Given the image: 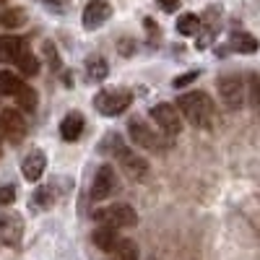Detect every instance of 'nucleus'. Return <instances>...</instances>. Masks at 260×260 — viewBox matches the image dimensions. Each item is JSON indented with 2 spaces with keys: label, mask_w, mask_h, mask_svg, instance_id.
Segmentation results:
<instances>
[{
  "label": "nucleus",
  "mask_w": 260,
  "mask_h": 260,
  "mask_svg": "<svg viewBox=\"0 0 260 260\" xmlns=\"http://www.w3.org/2000/svg\"><path fill=\"white\" fill-rule=\"evenodd\" d=\"M0 24L8 26V29H18V26H24L26 24V13L24 8H8L0 13Z\"/></svg>",
  "instance_id": "21"
},
{
  "label": "nucleus",
  "mask_w": 260,
  "mask_h": 260,
  "mask_svg": "<svg viewBox=\"0 0 260 260\" xmlns=\"http://www.w3.org/2000/svg\"><path fill=\"white\" fill-rule=\"evenodd\" d=\"M16 96V104H18V110H24V112H34L37 110V91L31 89V86H26V83H21V89L13 94Z\"/></svg>",
  "instance_id": "19"
},
{
  "label": "nucleus",
  "mask_w": 260,
  "mask_h": 260,
  "mask_svg": "<svg viewBox=\"0 0 260 260\" xmlns=\"http://www.w3.org/2000/svg\"><path fill=\"white\" fill-rule=\"evenodd\" d=\"M156 3H159V8H161V11L172 13V11H177V8H180L182 0H156Z\"/></svg>",
  "instance_id": "30"
},
{
  "label": "nucleus",
  "mask_w": 260,
  "mask_h": 260,
  "mask_svg": "<svg viewBox=\"0 0 260 260\" xmlns=\"http://www.w3.org/2000/svg\"><path fill=\"white\" fill-rule=\"evenodd\" d=\"M115 187H117V172L110 164L99 167L96 169V177H94V185H91V198L94 201L110 198V195L115 192Z\"/></svg>",
  "instance_id": "9"
},
{
  "label": "nucleus",
  "mask_w": 260,
  "mask_h": 260,
  "mask_svg": "<svg viewBox=\"0 0 260 260\" xmlns=\"http://www.w3.org/2000/svg\"><path fill=\"white\" fill-rule=\"evenodd\" d=\"M13 201H16V187L13 185L0 187V206H11Z\"/></svg>",
  "instance_id": "27"
},
{
  "label": "nucleus",
  "mask_w": 260,
  "mask_h": 260,
  "mask_svg": "<svg viewBox=\"0 0 260 260\" xmlns=\"http://www.w3.org/2000/svg\"><path fill=\"white\" fill-rule=\"evenodd\" d=\"M127 136L133 141L138 148H146V151H164L167 148V141L156 133V130H151L143 120L133 117L127 122Z\"/></svg>",
  "instance_id": "5"
},
{
  "label": "nucleus",
  "mask_w": 260,
  "mask_h": 260,
  "mask_svg": "<svg viewBox=\"0 0 260 260\" xmlns=\"http://www.w3.org/2000/svg\"><path fill=\"white\" fill-rule=\"evenodd\" d=\"M216 89H219V96H221L226 110H232V112L242 110L245 96H247V83L242 81V76L224 73V76H219V81H216Z\"/></svg>",
  "instance_id": "2"
},
{
  "label": "nucleus",
  "mask_w": 260,
  "mask_h": 260,
  "mask_svg": "<svg viewBox=\"0 0 260 260\" xmlns=\"http://www.w3.org/2000/svg\"><path fill=\"white\" fill-rule=\"evenodd\" d=\"M0 136L11 143H18L26 136V122L18 110H3V115H0Z\"/></svg>",
  "instance_id": "8"
},
{
  "label": "nucleus",
  "mask_w": 260,
  "mask_h": 260,
  "mask_svg": "<svg viewBox=\"0 0 260 260\" xmlns=\"http://www.w3.org/2000/svg\"><path fill=\"white\" fill-rule=\"evenodd\" d=\"M229 45H232V50L234 52H242V55H252V52H257V39L252 37V34H247V31H234L232 34V39H229Z\"/></svg>",
  "instance_id": "16"
},
{
  "label": "nucleus",
  "mask_w": 260,
  "mask_h": 260,
  "mask_svg": "<svg viewBox=\"0 0 260 260\" xmlns=\"http://www.w3.org/2000/svg\"><path fill=\"white\" fill-rule=\"evenodd\" d=\"M16 68H18L21 73H24V76H37V73H39V60L26 50L24 55H21V57L16 60Z\"/></svg>",
  "instance_id": "23"
},
{
  "label": "nucleus",
  "mask_w": 260,
  "mask_h": 260,
  "mask_svg": "<svg viewBox=\"0 0 260 260\" xmlns=\"http://www.w3.org/2000/svg\"><path fill=\"white\" fill-rule=\"evenodd\" d=\"M6 11V0H0V13H3Z\"/></svg>",
  "instance_id": "31"
},
{
  "label": "nucleus",
  "mask_w": 260,
  "mask_h": 260,
  "mask_svg": "<svg viewBox=\"0 0 260 260\" xmlns=\"http://www.w3.org/2000/svg\"><path fill=\"white\" fill-rule=\"evenodd\" d=\"M91 240H94V245H96L102 252H112L115 245L120 242V234H117V229H112V226H96L94 234H91Z\"/></svg>",
  "instance_id": "14"
},
{
  "label": "nucleus",
  "mask_w": 260,
  "mask_h": 260,
  "mask_svg": "<svg viewBox=\"0 0 260 260\" xmlns=\"http://www.w3.org/2000/svg\"><path fill=\"white\" fill-rule=\"evenodd\" d=\"M117 161H120V167H122V172L130 177V180H146L148 177V161L141 156V154H136V151H130V148H120L117 151Z\"/></svg>",
  "instance_id": "7"
},
{
  "label": "nucleus",
  "mask_w": 260,
  "mask_h": 260,
  "mask_svg": "<svg viewBox=\"0 0 260 260\" xmlns=\"http://www.w3.org/2000/svg\"><path fill=\"white\" fill-rule=\"evenodd\" d=\"M110 16H112V6L107 0H91V3H86L83 16H81L83 29H99Z\"/></svg>",
  "instance_id": "11"
},
{
  "label": "nucleus",
  "mask_w": 260,
  "mask_h": 260,
  "mask_svg": "<svg viewBox=\"0 0 260 260\" xmlns=\"http://www.w3.org/2000/svg\"><path fill=\"white\" fill-rule=\"evenodd\" d=\"M107 73H110V65H107V60H104V57L94 55V57L86 60V81L99 83V81H104V78H107Z\"/></svg>",
  "instance_id": "17"
},
{
  "label": "nucleus",
  "mask_w": 260,
  "mask_h": 260,
  "mask_svg": "<svg viewBox=\"0 0 260 260\" xmlns=\"http://www.w3.org/2000/svg\"><path fill=\"white\" fill-rule=\"evenodd\" d=\"M45 52H47V57H50V65H52V71H57V68H60V57H57V52H55V47L50 45V42L45 45Z\"/></svg>",
  "instance_id": "29"
},
{
  "label": "nucleus",
  "mask_w": 260,
  "mask_h": 260,
  "mask_svg": "<svg viewBox=\"0 0 260 260\" xmlns=\"http://www.w3.org/2000/svg\"><path fill=\"white\" fill-rule=\"evenodd\" d=\"M94 219L99 221V226H112V229H127V226H136L138 224V213L133 206L127 203H112L107 208H99L94 213Z\"/></svg>",
  "instance_id": "3"
},
{
  "label": "nucleus",
  "mask_w": 260,
  "mask_h": 260,
  "mask_svg": "<svg viewBox=\"0 0 260 260\" xmlns=\"http://www.w3.org/2000/svg\"><path fill=\"white\" fill-rule=\"evenodd\" d=\"M81 130H83V117L78 112H71L65 115L62 122H60V136L65 141H78L81 138Z\"/></svg>",
  "instance_id": "15"
},
{
  "label": "nucleus",
  "mask_w": 260,
  "mask_h": 260,
  "mask_svg": "<svg viewBox=\"0 0 260 260\" xmlns=\"http://www.w3.org/2000/svg\"><path fill=\"white\" fill-rule=\"evenodd\" d=\"M195 78H198V71H190V73H182V76H177V78H175V89H182V86L192 83Z\"/></svg>",
  "instance_id": "28"
},
{
  "label": "nucleus",
  "mask_w": 260,
  "mask_h": 260,
  "mask_svg": "<svg viewBox=\"0 0 260 260\" xmlns=\"http://www.w3.org/2000/svg\"><path fill=\"white\" fill-rule=\"evenodd\" d=\"M26 52V45H24V39H18L13 34L8 37H0V62H13Z\"/></svg>",
  "instance_id": "13"
},
{
  "label": "nucleus",
  "mask_w": 260,
  "mask_h": 260,
  "mask_svg": "<svg viewBox=\"0 0 260 260\" xmlns=\"http://www.w3.org/2000/svg\"><path fill=\"white\" fill-rule=\"evenodd\" d=\"M120 148H122V141H120V136H115V133H110L107 138H102L99 146H96L99 154H117Z\"/></svg>",
  "instance_id": "25"
},
{
  "label": "nucleus",
  "mask_w": 260,
  "mask_h": 260,
  "mask_svg": "<svg viewBox=\"0 0 260 260\" xmlns=\"http://www.w3.org/2000/svg\"><path fill=\"white\" fill-rule=\"evenodd\" d=\"M24 237V219L18 213H0V245H18Z\"/></svg>",
  "instance_id": "10"
},
{
  "label": "nucleus",
  "mask_w": 260,
  "mask_h": 260,
  "mask_svg": "<svg viewBox=\"0 0 260 260\" xmlns=\"http://www.w3.org/2000/svg\"><path fill=\"white\" fill-rule=\"evenodd\" d=\"M177 112L195 127L201 130H208L213 125V117H216V107L211 102V96L206 91H190V94H180L177 96Z\"/></svg>",
  "instance_id": "1"
},
{
  "label": "nucleus",
  "mask_w": 260,
  "mask_h": 260,
  "mask_svg": "<svg viewBox=\"0 0 260 260\" xmlns=\"http://www.w3.org/2000/svg\"><path fill=\"white\" fill-rule=\"evenodd\" d=\"M247 96H250V104H252V110L260 115V76L252 73L247 78Z\"/></svg>",
  "instance_id": "24"
},
{
  "label": "nucleus",
  "mask_w": 260,
  "mask_h": 260,
  "mask_svg": "<svg viewBox=\"0 0 260 260\" xmlns=\"http://www.w3.org/2000/svg\"><path fill=\"white\" fill-rule=\"evenodd\" d=\"M21 81L16 73H11V71H0V96H13L18 89H21Z\"/></svg>",
  "instance_id": "20"
},
{
  "label": "nucleus",
  "mask_w": 260,
  "mask_h": 260,
  "mask_svg": "<svg viewBox=\"0 0 260 260\" xmlns=\"http://www.w3.org/2000/svg\"><path fill=\"white\" fill-rule=\"evenodd\" d=\"M130 102H133V94L125 91V89H107V91H99L94 96V107L96 112L104 115V117H115V115H122Z\"/></svg>",
  "instance_id": "4"
},
{
  "label": "nucleus",
  "mask_w": 260,
  "mask_h": 260,
  "mask_svg": "<svg viewBox=\"0 0 260 260\" xmlns=\"http://www.w3.org/2000/svg\"><path fill=\"white\" fill-rule=\"evenodd\" d=\"M47 169V156L42 148H31L29 154L24 156V161H21V172H24V180L29 182H39L42 175H45Z\"/></svg>",
  "instance_id": "12"
},
{
  "label": "nucleus",
  "mask_w": 260,
  "mask_h": 260,
  "mask_svg": "<svg viewBox=\"0 0 260 260\" xmlns=\"http://www.w3.org/2000/svg\"><path fill=\"white\" fill-rule=\"evenodd\" d=\"M151 120L159 125V130L164 136H180L182 133V117L177 112V107L169 102H159L156 107H151Z\"/></svg>",
  "instance_id": "6"
},
{
  "label": "nucleus",
  "mask_w": 260,
  "mask_h": 260,
  "mask_svg": "<svg viewBox=\"0 0 260 260\" xmlns=\"http://www.w3.org/2000/svg\"><path fill=\"white\" fill-rule=\"evenodd\" d=\"M52 190L50 187H39L37 192H34V208H50L52 206Z\"/></svg>",
  "instance_id": "26"
},
{
  "label": "nucleus",
  "mask_w": 260,
  "mask_h": 260,
  "mask_svg": "<svg viewBox=\"0 0 260 260\" xmlns=\"http://www.w3.org/2000/svg\"><path fill=\"white\" fill-rule=\"evenodd\" d=\"M107 260H138V245L133 240H120L112 252H107Z\"/></svg>",
  "instance_id": "18"
},
{
  "label": "nucleus",
  "mask_w": 260,
  "mask_h": 260,
  "mask_svg": "<svg viewBox=\"0 0 260 260\" xmlns=\"http://www.w3.org/2000/svg\"><path fill=\"white\" fill-rule=\"evenodd\" d=\"M177 31L185 34V37L198 34V31H201V18L195 16V13H182V16L177 18Z\"/></svg>",
  "instance_id": "22"
}]
</instances>
